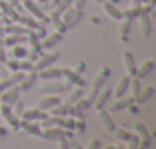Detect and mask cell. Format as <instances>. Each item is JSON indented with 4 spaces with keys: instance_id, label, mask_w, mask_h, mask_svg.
I'll list each match as a JSON object with an SVG mask.
<instances>
[{
    "instance_id": "obj_1",
    "label": "cell",
    "mask_w": 156,
    "mask_h": 149,
    "mask_svg": "<svg viewBox=\"0 0 156 149\" xmlns=\"http://www.w3.org/2000/svg\"><path fill=\"white\" fill-rule=\"evenodd\" d=\"M40 135L46 140L58 141L60 138L66 137V131L63 129V126H49V128H44L43 131H40Z\"/></svg>"
},
{
    "instance_id": "obj_2",
    "label": "cell",
    "mask_w": 156,
    "mask_h": 149,
    "mask_svg": "<svg viewBox=\"0 0 156 149\" xmlns=\"http://www.w3.org/2000/svg\"><path fill=\"white\" fill-rule=\"evenodd\" d=\"M58 56H60V53H58V52H52V53H46V55H43L41 58H38V59H37V62H35V64H32V70L38 71V70H43L44 67L52 65V64H54V61H55Z\"/></svg>"
},
{
    "instance_id": "obj_3",
    "label": "cell",
    "mask_w": 156,
    "mask_h": 149,
    "mask_svg": "<svg viewBox=\"0 0 156 149\" xmlns=\"http://www.w3.org/2000/svg\"><path fill=\"white\" fill-rule=\"evenodd\" d=\"M19 87H8L5 88V91H0V102L2 104H8V105H12L17 99H19Z\"/></svg>"
},
{
    "instance_id": "obj_4",
    "label": "cell",
    "mask_w": 156,
    "mask_h": 149,
    "mask_svg": "<svg viewBox=\"0 0 156 149\" xmlns=\"http://www.w3.org/2000/svg\"><path fill=\"white\" fill-rule=\"evenodd\" d=\"M81 18V12L78 11V9H75V8H69V9H66L64 12H61V22L66 25V28H69V26H73L75 23H78V20Z\"/></svg>"
},
{
    "instance_id": "obj_5",
    "label": "cell",
    "mask_w": 156,
    "mask_h": 149,
    "mask_svg": "<svg viewBox=\"0 0 156 149\" xmlns=\"http://www.w3.org/2000/svg\"><path fill=\"white\" fill-rule=\"evenodd\" d=\"M110 96H112V88H110V87H101V88L98 90L97 99H95V102H94L95 110H103V108L106 107L107 101L110 99Z\"/></svg>"
},
{
    "instance_id": "obj_6",
    "label": "cell",
    "mask_w": 156,
    "mask_h": 149,
    "mask_svg": "<svg viewBox=\"0 0 156 149\" xmlns=\"http://www.w3.org/2000/svg\"><path fill=\"white\" fill-rule=\"evenodd\" d=\"M122 62H124V67H126V71H127L129 76H135L136 64H135V58H133L132 52H129V50L122 52Z\"/></svg>"
},
{
    "instance_id": "obj_7",
    "label": "cell",
    "mask_w": 156,
    "mask_h": 149,
    "mask_svg": "<svg viewBox=\"0 0 156 149\" xmlns=\"http://www.w3.org/2000/svg\"><path fill=\"white\" fill-rule=\"evenodd\" d=\"M61 76V68H57V67H44L43 70H38V74L37 78L40 79H57Z\"/></svg>"
},
{
    "instance_id": "obj_8",
    "label": "cell",
    "mask_w": 156,
    "mask_h": 149,
    "mask_svg": "<svg viewBox=\"0 0 156 149\" xmlns=\"http://www.w3.org/2000/svg\"><path fill=\"white\" fill-rule=\"evenodd\" d=\"M97 94H98V90L97 88H92L84 98H81L80 101H78L75 105L78 107V108H81V110H86V108H90L92 105H94V102H95V99H97Z\"/></svg>"
},
{
    "instance_id": "obj_9",
    "label": "cell",
    "mask_w": 156,
    "mask_h": 149,
    "mask_svg": "<svg viewBox=\"0 0 156 149\" xmlns=\"http://www.w3.org/2000/svg\"><path fill=\"white\" fill-rule=\"evenodd\" d=\"M135 98L132 96H121V98H116V101L109 107L110 111H121V110H126L127 107H130L133 104Z\"/></svg>"
},
{
    "instance_id": "obj_10",
    "label": "cell",
    "mask_w": 156,
    "mask_h": 149,
    "mask_svg": "<svg viewBox=\"0 0 156 149\" xmlns=\"http://www.w3.org/2000/svg\"><path fill=\"white\" fill-rule=\"evenodd\" d=\"M98 119H100L101 126H103L107 132H113V129H115L116 126H115V122L112 120V117H110V114H109L107 111L98 110Z\"/></svg>"
},
{
    "instance_id": "obj_11",
    "label": "cell",
    "mask_w": 156,
    "mask_h": 149,
    "mask_svg": "<svg viewBox=\"0 0 156 149\" xmlns=\"http://www.w3.org/2000/svg\"><path fill=\"white\" fill-rule=\"evenodd\" d=\"M61 74L67 81H70V84H75L76 87H84V79L76 71H73L70 68H61Z\"/></svg>"
},
{
    "instance_id": "obj_12",
    "label": "cell",
    "mask_w": 156,
    "mask_h": 149,
    "mask_svg": "<svg viewBox=\"0 0 156 149\" xmlns=\"http://www.w3.org/2000/svg\"><path fill=\"white\" fill-rule=\"evenodd\" d=\"M103 11H104V14L109 15L112 20L119 22V20L122 18V12L116 8V5H113V3H110V2H103Z\"/></svg>"
},
{
    "instance_id": "obj_13",
    "label": "cell",
    "mask_w": 156,
    "mask_h": 149,
    "mask_svg": "<svg viewBox=\"0 0 156 149\" xmlns=\"http://www.w3.org/2000/svg\"><path fill=\"white\" fill-rule=\"evenodd\" d=\"M48 114L43 111V110H38V108H31V110H23L22 113V119L23 120H43Z\"/></svg>"
},
{
    "instance_id": "obj_14",
    "label": "cell",
    "mask_w": 156,
    "mask_h": 149,
    "mask_svg": "<svg viewBox=\"0 0 156 149\" xmlns=\"http://www.w3.org/2000/svg\"><path fill=\"white\" fill-rule=\"evenodd\" d=\"M23 76H25V71H22V70L12 71V74H11L9 78L2 79V87H3V88H8V87L19 85V84H20V81L23 79Z\"/></svg>"
},
{
    "instance_id": "obj_15",
    "label": "cell",
    "mask_w": 156,
    "mask_h": 149,
    "mask_svg": "<svg viewBox=\"0 0 156 149\" xmlns=\"http://www.w3.org/2000/svg\"><path fill=\"white\" fill-rule=\"evenodd\" d=\"M35 81H37V73H35V70H29V73H25L23 79L20 81V84H19V90H22V91L29 90V88L34 85Z\"/></svg>"
},
{
    "instance_id": "obj_16",
    "label": "cell",
    "mask_w": 156,
    "mask_h": 149,
    "mask_svg": "<svg viewBox=\"0 0 156 149\" xmlns=\"http://www.w3.org/2000/svg\"><path fill=\"white\" fill-rule=\"evenodd\" d=\"M109 74H110V68H109V67H106V65H104V67H101L100 73L95 76V79H94V82H92V88L100 90L101 87H104V82L107 81Z\"/></svg>"
},
{
    "instance_id": "obj_17",
    "label": "cell",
    "mask_w": 156,
    "mask_h": 149,
    "mask_svg": "<svg viewBox=\"0 0 156 149\" xmlns=\"http://www.w3.org/2000/svg\"><path fill=\"white\" fill-rule=\"evenodd\" d=\"M129 84H130V76H129V74H126V76H122V78L116 82V87H115V90H112V94L116 96V98L124 96L126 91L129 90Z\"/></svg>"
},
{
    "instance_id": "obj_18",
    "label": "cell",
    "mask_w": 156,
    "mask_h": 149,
    "mask_svg": "<svg viewBox=\"0 0 156 149\" xmlns=\"http://www.w3.org/2000/svg\"><path fill=\"white\" fill-rule=\"evenodd\" d=\"M133 131H135L133 134L138 135V138H139L141 141H142V140H148V141L151 140V135H150L147 126H145L142 122H138V120H136V122L133 123Z\"/></svg>"
},
{
    "instance_id": "obj_19",
    "label": "cell",
    "mask_w": 156,
    "mask_h": 149,
    "mask_svg": "<svg viewBox=\"0 0 156 149\" xmlns=\"http://www.w3.org/2000/svg\"><path fill=\"white\" fill-rule=\"evenodd\" d=\"M153 67H154V62L151 61V59H147V61H144L139 67H136V73H135V76L138 78V79H144L147 74L153 70Z\"/></svg>"
},
{
    "instance_id": "obj_20",
    "label": "cell",
    "mask_w": 156,
    "mask_h": 149,
    "mask_svg": "<svg viewBox=\"0 0 156 149\" xmlns=\"http://www.w3.org/2000/svg\"><path fill=\"white\" fill-rule=\"evenodd\" d=\"M19 126L22 128V129H25L28 134H35V135H40V125L37 123V120H20V123H19Z\"/></svg>"
},
{
    "instance_id": "obj_21",
    "label": "cell",
    "mask_w": 156,
    "mask_h": 149,
    "mask_svg": "<svg viewBox=\"0 0 156 149\" xmlns=\"http://www.w3.org/2000/svg\"><path fill=\"white\" fill-rule=\"evenodd\" d=\"M60 40H61V32H52L51 35H48V37L40 43V47H41V49H51V47H54Z\"/></svg>"
},
{
    "instance_id": "obj_22",
    "label": "cell",
    "mask_w": 156,
    "mask_h": 149,
    "mask_svg": "<svg viewBox=\"0 0 156 149\" xmlns=\"http://www.w3.org/2000/svg\"><path fill=\"white\" fill-rule=\"evenodd\" d=\"M22 3H23V6L28 9V12H31L35 18H38V20H43V18H44V14L40 11V8L32 2V0H23Z\"/></svg>"
},
{
    "instance_id": "obj_23",
    "label": "cell",
    "mask_w": 156,
    "mask_h": 149,
    "mask_svg": "<svg viewBox=\"0 0 156 149\" xmlns=\"http://www.w3.org/2000/svg\"><path fill=\"white\" fill-rule=\"evenodd\" d=\"M58 102H60V99H58L57 96H46V98H43V99L37 104V108H38V110L46 111V110L52 108L54 105H57Z\"/></svg>"
},
{
    "instance_id": "obj_24",
    "label": "cell",
    "mask_w": 156,
    "mask_h": 149,
    "mask_svg": "<svg viewBox=\"0 0 156 149\" xmlns=\"http://www.w3.org/2000/svg\"><path fill=\"white\" fill-rule=\"evenodd\" d=\"M64 123V117H60V116H46L41 122V126L43 128H49V126H63Z\"/></svg>"
},
{
    "instance_id": "obj_25",
    "label": "cell",
    "mask_w": 156,
    "mask_h": 149,
    "mask_svg": "<svg viewBox=\"0 0 156 149\" xmlns=\"http://www.w3.org/2000/svg\"><path fill=\"white\" fill-rule=\"evenodd\" d=\"M139 23H141V32L144 37H148L151 34V23L148 18V14H139Z\"/></svg>"
},
{
    "instance_id": "obj_26",
    "label": "cell",
    "mask_w": 156,
    "mask_h": 149,
    "mask_svg": "<svg viewBox=\"0 0 156 149\" xmlns=\"http://www.w3.org/2000/svg\"><path fill=\"white\" fill-rule=\"evenodd\" d=\"M153 93H154V88H153L151 85H148V87H145V88H141L139 94H138L135 99H136L138 104H144V102H147V101L153 96Z\"/></svg>"
},
{
    "instance_id": "obj_27",
    "label": "cell",
    "mask_w": 156,
    "mask_h": 149,
    "mask_svg": "<svg viewBox=\"0 0 156 149\" xmlns=\"http://www.w3.org/2000/svg\"><path fill=\"white\" fill-rule=\"evenodd\" d=\"M64 90V85L63 84H58V82H49L46 85H40V91H46V93H58V91H63Z\"/></svg>"
},
{
    "instance_id": "obj_28",
    "label": "cell",
    "mask_w": 156,
    "mask_h": 149,
    "mask_svg": "<svg viewBox=\"0 0 156 149\" xmlns=\"http://www.w3.org/2000/svg\"><path fill=\"white\" fill-rule=\"evenodd\" d=\"M67 108H69V104H57V105H54L52 108H49L51 110V113H52V116H60V117H66L67 116Z\"/></svg>"
},
{
    "instance_id": "obj_29",
    "label": "cell",
    "mask_w": 156,
    "mask_h": 149,
    "mask_svg": "<svg viewBox=\"0 0 156 149\" xmlns=\"http://www.w3.org/2000/svg\"><path fill=\"white\" fill-rule=\"evenodd\" d=\"M81 98H83V88H81V87H75V88L70 91V94L67 96L66 104H76Z\"/></svg>"
},
{
    "instance_id": "obj_30",
    "label": "cell",
    "mask_w": 156,
    "mask_h": 149,
    "mask_svg": "<svg viewBox=\"0 0 156 149\" xmlns=\"http://www.w3.org/2000/svg\"><path fill=\"white\" fill-rule=\"evenodd\" d=\"M119 22H121V25H119V35H121L122 38H126V37H127V34H129V31H130L132 20H130V18H126V17H122Z\"/></svg>"
},
{
    "instance_id": "obj_31",
    "label": "cell",
    "mask_w": 156,
    "mask_h": 149,
    "mask_svg": "<svg viewBox=\"0 0 156 149\" xmlns=\"http://www.w3.org/2000/svg\"><path fill=\"white\" fill-rule=\"evenodd\" d=\"M129 88L132 90V98H136L141 91V79H138L136 76L135 78H130V84H129Z\"/></svg>"
},
{
    "instance_id": "obj_32",
    "label": "cell",
    "mask_w": 156,
    "mask_h": 149,
    "mask_svg": "<svg viewBox=\"0 0 156 149\" xmlns=\"http://www.w3.org/2000/svg\"><path fill=\"white\" fill-rule=\"evenodd\" d=\"M113 134H115L116 138L121 140V141H127V140L132 137V132L127 131V129H124V128H115V129H113Z\"/></svg>"
},
{
    "instance_id": "obj_33",
    "label": "cell",
    "mask_w": 156,
    "mask_h": 149,
    "mask_svg": "<svg viewBox=\"0 0 156 149\" xmlns=\"http://www.w3.org/2000/svg\"><path fill=\"white\" fill-rule=\"evenodd\" d=\"M6 32L8 34H14V35H22V34H29V29H26L23 26H8Z\"/></svg>"
},
{
    "instance_id": "obj_34",
    "label": "cell",
    "mask_w": 156,
    "mask_h": 149,
    "mask_svg": "<svg viewBox=\"0 0 156 149\" xmlns=\"http://www.w3.org/2000/svg\"><path fill=\"white\" fill-rule=\"evenodd\" d=\"M122 17H126V18H130V20H133V18L139 17V8H136V6H132V8H129L126 12H122Z\"/></svg>"
},
{
    "instance_id": "obj_35",
    "label": "cell",
    "mask_w": 156,
    "mask_h": 149,
    "mask_svg": "<svg viewBox=\"0 0 156 149\" xmlns=\"http://www.w3.org/2000/svg\"><path fill=\"white\" fill-rule=\"evenodd\" d=\"M12 55H14L17 59H20V58H25V56L28 55V50H26L23 46H14V47H12Z\"/></svg>"
},
{
    "instance_id": "obj_36",
    "label": "cell",
    "mask_w": 156,
    "mask_h": 149,
    "mask_svg": "<svg viewBox=\"0 0 156 149\" xmlns=\"http://www.w3.org/2000/svg\"><path fill=\"white\" fill-rule=\"evenodd\" d=\"M12 105H14V107H12V113H14L17 117H19V116H22V113H23V110H25V108H23V107H25L23 101H22V99H17Z\"/></svg>"
},
{
    "instance_id": "obj_37",
    "label": "cell",
    "mask_w": 156,
    "mask_h": 149,
    "mask_svg": "<svg viewBox=\"0 0 156 149\" xmlns=\"http://www.w3.org/2000/svg\"><path fill=\"white\" fill-rule=\"evenodd\" d=\"M11 37H8V38H5L3 40V44H8V46H14L16 43H19V41H22L23 40V37L22 35H14V34H9Z\"/></svg>"
},
{
    "instance_id": "obj_38",
    "label": "cell",
    "mask_w": 156,
    "mask_h": 149,
    "mask_svg": "<svg viewBox=\"0 0 156 149\" xmlns=\"http://www.w3.org/2000/svg\"><path fill=\"white\" fill-rule=\"evenodd\" d=\"M29 41L32 44V50L34 52H38L41 47H40V43H38V37L34 34V32H29Z\"/></svg>"
},
{
    "instance_id": "obj_39",
    "label": "cell",
    "mask_w": 156,
    "mask_h": 149,
    "mask_svg": "<svg viewBox=\"0 0 156 149\" xmlns=\"http://www.w3.org/2000/svg\"><path fill=\"white\" fill-rule=\"evenodd\" d=\"M5 120L14 128V129H19L20 126H19V123H20V119H17V116L16 114H9V116H6L5 117Z\"/></svg>"
},
{
    "instance_id": "obj_40",
    "label": "cell",
    "mask_w": 156,
    "mask_h": 149,
    "mask_svg": "<svg viewBox=\"0 0 156 149\" xmlns=\"http://www.w3.org/2000/svg\"><path fill=\"white\" fill-rule=\"evenodd\" d=\"M9 114H12V107L8 105V104H0V117L5 119Z\"/></svg>"
},
{
    "instance_id": "obj_41",
    "label": "cell",
    "mask_w": 156,
    "mask_h": 149,
    "mask_svg": "<svg viewBox=\"0 0 156 149\" xmlns=\"http://www.w3.org/2000/svg\"><path fill=\"white\" fill-rule=\"evenodd\" d=\"M19 68L22 71H26V70H32V62L28 61V59H19Z\"/></svg>"
},
{
    "instance_id": "obj_42",
    "label": "cell",
    "mask_w": 156,
    "mask_h": 149,
    "mask_svg": "<svg viewBox=\"0 0 156 149\" xmlns=\"http://www.w3.org/2000/svg\"><path fill=\"white\" fill-rule=\"evenodd\" d=\"M86 128V123H84V119H75V131L76 132H83Z\"/></svg>"
},
{
    "instance_id": "obj_43",
    "label": "cell",
    "mask_w": 156,
    "mask_h": 149,
    "mask_svg": "<svg viewBox=\"0 0 156 149\" xmlns=\"http://www.w3.org/2000/svg\"><path fill=\"white\" fill-rule=\"evenodd\" d=\"M6 67H8L11 71H17V70H20V68H19V59L14 58V59H11V61H6Z\"/></svg>"
},
{
    "instance_id": "obj_44",
    "label": "cell",
    "mask_w": 156,
    "mask_h": 149,
    "mask_svg": "<svg viewBox=\"0 0 156 149\" xmlns=\"http://www.w3.org/2000/svg\"><path fill=\"white\" fill-rule=\"evenodd\" d=\"M64 128L67 129H73L75 128V119L73 117H69V119H64V123H63Z\"/></svg>"
},
{
    "instance_id": "obj_45",
    "label": "cell",
    "mask_w": 156,
    "mask_h": 149,
    "mask_svg": "<svg viewBox=\"0 0 156 149\" xmlns=\"http://www.w3.org/2000/svg\"><path fill=\"white\" fill-rule=\"evenodd\" d=\"M100 147H101L100 138H92L90 143H89V146H87V149H100Z\"/></svg>"
},
{
    "instance_id": "obj_46",
    "label": "cell",
    "mask_w": 156,
    "mask_h": 149,
    "mask_svg": "<svg viewBox=\"0 0 156 149\" xmlns=\"http://www.w3.org/2000/svg\"><path fill=\"white\" fill-rule=\"evenodd\" d=\"M58 149H70L69 141L66 140V137H63V138H60V140H58Z\"/></svg>"
},
{
    "instance_id": "obj_47",
    "label": "cell",
    "mask_w": 156,
    "mask_h": 149,
    "mask_svg": "<svg viewBox=\"0 0 156 149\" xmlns=\"http://www.w3.org/2000/svg\"><path fill=\"white\" fill-rule=\"evenodd\" d=\"M84 68H86V64H84V62H78L76 67L73 68V71H76L78 74H81V73L84 71Z\"/></svg>"
},
{
    "instance_id": "obj_48",
    "label": "cell",
    "mask_w": 156,
    "mask_h": 149,
    "mask_svg": "<svg viewBox=\"0 0 156 149\" xmlns=\"http://www.w3.org/2000/svg\"><path fill=\"white\" fill-rule=\"evenodd\" d=\"M84 3H86V0H75V3H73V8L80 11V9H81V8L84 6Z\"/></svg>"
},
{
    "instance_id": "obj_49",
    "label": "cell",
    "mask_w": 156,
    "mask_h": 149,
    "mask_svg": "<svg viewBox=\"0 0 156 149\" xmlns=\"http://www.w3.org/2000/svg\"><path fill=\"white\" fill-rule=\"evenodd\" d=\"M20 22H23L25 26H29V28H35V26H37L35 22H32V20H29V18H20Z\"/></svg>"
},
{
    "instance_id": "obj_50",
    "label": "cell",
    "mask_w": 156,
    "mask_h": 149,
    "mask_svg": "<svg viewBox=\"0 0 156 149\" xmlns=\"http://www.w3.org/2000/svg\"><path fill=\"white\" fill-rule=\"evenodd\" d=\"M5 61H6V52L2 46H0V62H5Z\"/></svg>"
},
{
    "instance_id": "obj_51",
    "label": "cell",
    "mask_w": 156,
    "mask_h": 149,
    "mask_svg": "<svg viewBox=\"0 0 156 149\" xmlns=\"http://www.w3.org/2000/svg\"><path fill=\"white\" fill-rule=\"evenodd\" d=\"M69 146H70V149H83V146L78 141H69Z\"/></svg>"
},
{
    "instance_id": "obj_52",
    "label": "cell",
    "mask_w": 156,
    "mask_h": 149,
    "mask_svg": "<svg viewBox=\"0 0 156 149\" xmlns=\"http://www.w3.org/2000/svg\"><path fill=\"white\" fill-rule=\"evenodd\" d=\"M6 134V129L5 128H0V135H5Z\"/></svg>"
},
{
    "instance_id": "obj_53",
    "label": "cell",
    "mask_w": 156,
    "mask_h": 149,
    "mask_svg": "<svg viewBox=\"0 0 156 149\" xmlns=\"http://www.w3.org/2000/svg\"><path fill=\"white\" fill-rule=\"evenodd\" d=\"M107 2H110V3H113V5H116V3L119 2V0H107Z\"/></svg>"
},
{
    "instance_id": "obj_54",
    "label": "cell",
    "mask_w": 156,
    "mask_h": 149,
    "mask_svg": "<svg viewBox=\"0 0 156 149\" xmlns=\"http://www.w3.org/2000/svg\"><path fill=\"white\" fill-rule=\"evenodd\" d=\"M104 149H115V146H112V144H107Z\"/></svg>"
},
{
    "instance_id": "obj_55",
    "label": "cell",
    "mask_w": 156,
    "mask_h": 149,
    "mask_svg": "<svg viewBox=\"0 0 156 149\" xmlns=\"http://www.w3.org/2000/svg\"><path fill=\"white\" fill-rule=\"evenodd\" d=\"M115 149H124L122 146H115Z\"/></svg>"
},
{
    "instance_id": "obj_56",
    "label": "cell",
    "mask_w": 156,
    "mask_h": 149,
    "mask_svg": "<svg viewBox=\"0 0 156 149\" xmlns=\"http://www.w3.org/2000/svg\"><path fill=\"white\" fill-rule=\"evenodd\" d=\"M0 46H3V40H0Z\"/></svg>"
},
{
    "instance_id": "obj_57",
    "label": "cell",
    "mask_w": 156,
    "mask_h": 149,
    "mask_svg": "<svg viewBox=\"0 0 156 149\" xmlns=\"http://www.w3.org/2000/svg\"><path fill=\"white\" fill-rule=\"evenodd\" d=\"M95 2H103V0H95Z\"/></svg>"
},
{
    "instance_id": "obj_58",
    "label": "cell",
    "mask_w": 156,
    "mask_h": 149,
    "mask_svg": "<svg viewBox=\"0 0 156 149\" xmlns=\"http://www.w3.org/2000/svg\"><path fill=\"white\" fill-rule=\"evenodd\" d=\"M40 2H46V0H40Z\"/></svg>"
}]
</instances>
